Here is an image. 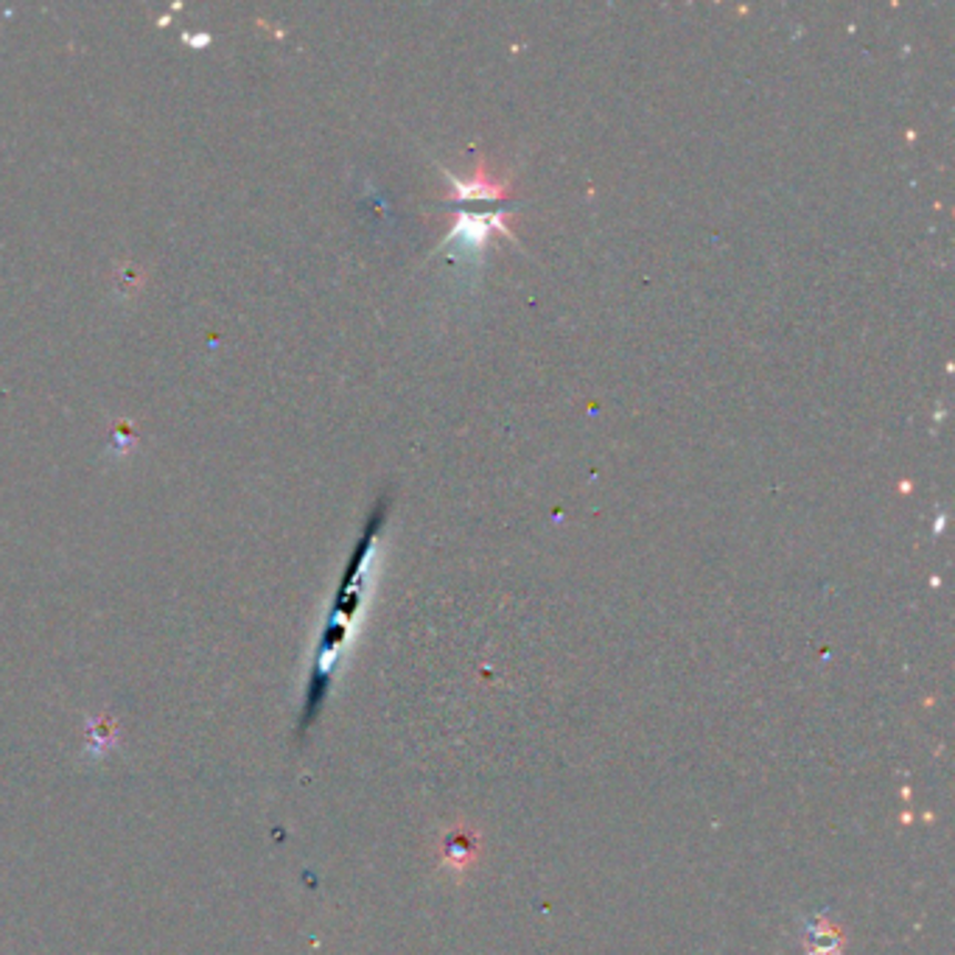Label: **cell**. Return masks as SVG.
Masks as SVG:
<instances>
[{"mask_svg":"<svg viewBox=\"0 0 955 955\" xmlns=\"http://www.w3.org/2000/svg\"><path fill=\"white\" fill-rule=\"evenodd\" d=\"M448 183L455 189L451 202H474V200H508L514 194V185L508 180H494L488 174V165L485 160H479L477 174L474 177H455L448 174Z\"/></svg>","mask_w":955,"mask_h":955,"instance_id":"cell-2","label":"cell"},{"mask_svg":"<svg viewBox=\"0 0 955 955\" xmlns=\"http://www.w3.org/2000/svg\"><path fill=\"white\" fill-rule=\"evenodd\" d=\"M474 855H477V837L468 830H463V826L443 841V861H446L443 866L463 872L474 861Z\"/></svg>","mask_w":955,"mask_h":955,"instance_id":"cell-4","label":"cell"},{"mask_svg":"<svg viewBox=\"0 0 955 955\" xmlns=\"http://www.w3.org/2000/svg\"><path fill=\"white\" fill-rule=\"evenodd\" d=\"M844 931L830 914H813L804 920V955H844Z\"/></svg>","mask_w":955,"mask_h":955,"instance_id":"cell-3","label":"cell"},{"mask_svg":"<svg viewBox=\"0 0 955 955\" xmlns=\"http://www.w3.org/2000/svg\"><path fill=\"white\" fill-rule=\"evenodd\" d=\"M494 231L505 233V236H510L516 242L514 231H510V224H508V219H505V211H501V207H496V211H490V213H466L463 211L460 216H457L451 233H448V242H451V238H463L468 247L479 250L482 244H488V236Z\"/></svg>","mask_w":955,"mask_h":955,"instance_id":"cell-1","label":"cell"}]
</instances>
